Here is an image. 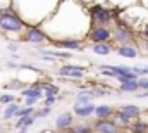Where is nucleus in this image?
<instances>
[{
  "label": "nucleus",
  "mask_w": 148,
  "mask_h": 133,
  "mask_svg": "<svg viewBox=\"0 0 148 133\" xmlns=\"http://www.w3.org/2000/svg\"><path fill=\"white\" fill-rule=\"evenodd\" d=\"M28 26L24 24V21L17 16V12H14L12 9H7V10H0V31L3 35H9V36H23L24 30Z\"/></svg>",
  "instance_id": "obj_1"
},
{
  "label": "nucleus",
  "mask_w": 148,
  "mask_h": 133,
  "mask_svg": "<svg viewBox=\"0 0 148 133\" xmlns=\"http://www.w3.org/2000/svg\"><path fill=\"white\" fill-rule=\"evenodd\" d=\"M88 16H90V23H91V28L93 26H110L112 23L115 21L114 16H112V10L100 5V3H95L88 9Z\"/></svg>",
  "instance_id": "obj_2"
},
{
  "label": "nucleus",
  "mask_w": 148,
  "mask_h": 133,
  "mask_svg": "<svg viewBox=\"0 0 148 133\" xmlns=\"http://www.w3.org/2000/svg\"><path fill=\"white\" fill-rule=\"evenodd\" d=\"M112 42L117 45H129L134 42V31L122 21H115L112 26Z\"/></svg>",
  "instance_id": "obj_3"
},
{
  "label": "nucleus",
  "mask_w": 148,
  "mask_h": 133,
  "mask_svg": "<svg viewBox=\"0 0 148 133\" xmlns=\"http://www.w3.org/2000/svg\"><path fill=\"white\" fill-rule=\"evenodd\" d=\"M86 40L91 43H110L112 42V28L110 26H93L86 35Z\"/></svg>",
  "instance_id": "obj_4"
},
{
  "label": "nucleus",
  "mask_w": 148,
  "mask_h": 133,
  "mask_svg": "<svg viewBox=\"0 0 148 133\" xmlns=\"http://www.w3.org/2000/svg\"><path fill=\"white\" fill-rule=\"evenodd\" d=\"M21 42H26V43H33V45H41V43H47L48 42V35L45 33L41 28L36 26H28L24 30V33L21 36Z\"/></svg>",
  "instance_id": "obj_5"
},
{
  "label": "nucleus",
  "mask_w": 148,
  "mask_h": 133,
  "mask_svg": "<svg viewBox=\"0 0 148 133\" xmlns=\"http://www.w3.org/2000/svg\"><path fill=\"white\" fill-rule=\"evenodd\" d=\"M88 67L81 66V64H62L57 69V74L62 78H73V80H81L84 78Z\"/></svg>",
  "instance_id": "obj_6"
},
{
  "label": "nucleus",
  "mask_w": 148,
  "mask_h": 133,
  "mask_svg": "<svg viewBox=\"0 0 148 133\" xmlns=\"http://www.w3.org/2000/svg\"><path fill=\"white\" fill-rule=\"evenodd\" d=\"M50 47H57L62 50H83L84 48V42L79 38H64V40H52Z\"/></svg>",
  "instance_id": "obj_7"
},
{
  "label": "nucleus",
  "mask_w": 148,
  "mask_h": 133,
  "mask_svg": "<svg viewBox=\"0 0 148 133\" xmlns=\"http://www.w3.org/2000/svg\"><path fill=\"white\" fill-rule=\"evenodd\" d=\"M95 133H122V130L110 119H95L91 123Z\"/></svg>",
  "instance_id": "obj_8"
},
{
  "label": "nucleus",
  "mask_w": 148,
  "mask_h": 133,
  "mask_svg": "<svg viewBox=\"0 0 148 133\" xmlns=\"http://www.w3.org/2000/svg\"><path fill=\"white\" fill-rule=\"evenodd\" d=\"M73 125H74V112H73V111H64V112H60V114L57 116L55 123H53L55 130H57V132H60V133L67 132Z\"/></svg>",
  "instance_id": "obj_9"
},
{
  "label": "nucleus",
  "mask_w": 148,
  "mask_h": 133,
  "mask_svg": "<svg viewBox=\"0 0 148 133\" xmlns=\"http://www.w3.org/2000/svg\"><path fill=\"white\" fill-rule=\"evenodd\" d=\"M95 104L91 102V104H86V105H79L77 102H74V105H73V112H74V116H77V118H90V116H93L95 114Z\"/></svg>",
  "instance_id": "obj_10"
},
{
  "label": "nucleus",
  "mask_w": 148,
  "mask_h": 133,
  "mask_svg": "<svg viewBox=\"0 0 148 133\" xmlns=\"http://www.w3.org/2000/svg\"><path fill=\"white\" fill-rule=\"evenodd\" d=\"M115 52H117V55H121V57H126V59H136L138 57V48L133 45V43H129V45H117L115 47Z\"/></svg>",
  "instance_id": "obj_11"
},
{
  "label": "nucleus",
  "mask_w": 148,
  "mask_h": 133,
  "mask_svg": "<svg viewBox=\"0 0 148 133\" xmlns=\"http://www.w3.org/2000/svg\"><path fill=\"white\" fill-rule=\"evenodd\" d=\"M112 121H114L121 130H129V128H131V123H133V119H129L121 109H115V112H114V116H112Z\"/></svg>",
  "instance_id": "obj_12"
},
{
  "label": "nucleus",
  "mask_w": 148,
  "mask_h": 133,
  "mask_svg": "<svg viewBox=\"0 0 148 133\" xmlns=\"http://www.w3.org/2000/svg\"><path fill=\"white\" fill-rule=\"evenodd\" d=\"M114 112H115V109L109 105V104H100V105H97L95 107V119H110L112 116H114Z\"/></svg>",
  "instance_id": "obj_13"
},
{
  "label": "nucleus",
  "mask_w": 148,
  "mask_h": 133,
  "mask_svg": "<svg viewBox=\"0 0 148 133\" xmlns=\"http://www.w3.org/2000/svg\"><path fill=\"white\" fill-rule=\"evenodd\" d=\"M19 94H21L23 99H40V100H43V90L38 88V87H35V85L24 87Z\"/></svg>",
  "instance_id": "obj_14"
},
{
  "label": "nucleus",
  "mask_w": 148,
  "mask_h": 133,
  "mask_svg": "<svg viewBox=\"0 0 148 133\" xmlns=\"http://www.w3.org/2000/svg\"><path fill=\"white\" fill-rule=\"evenodd\" d=\"M129 119H138V118H141V107H138L136 104H124V105H121L119 107Z\"/></svg>",
  "instance_id": "obj_15"
},
{
  "label": "nucleus",
  "mask_w": 148,
  "mask_h": 133,
  "mask_svg": "<svg viewBox=\"0 0 148 133\" xmlns=\"http://www.w3.org/2000/svg\"><path fill=\"white\" fill-rule=\"evenodd\" d=\"M112 50H114V47H112L110 43H91V52H93L95 55L105 57V55L110 54Z\"/></svg>",
  "instance_id": "obj_16"
},
{
  "label": "nucleus",
  "mask_w": 148,
  "mask_h": 133,
  "mask_svg": "<svg viewBox=\"0 0 148 133\" xmlns=\"http://www.w3.org/2000/svg\"><path fill=\"white\" fill-rule=\"evenodd\" d=\"M19 107H21V102H10V104H7L5 105V109L2 111V118L7 121V119H12V118H16V112L19 111Z\"/></svg>",
  "instance_id": "obj_17"
},
{
  "label": "nucleus",
  "mask_w": 148,
  "mask_h": 133,
  "mask_svg": "<svg viewBox=\"0 0 148 133\" xmlns=\"http://www.w3.org/2000/svg\"><path fill=\"white\" fill-rule=\"evenodd\" d=\"M66 133H95V132H93V126L84 121V123H74Z\"/></svg>",
  "instance_id": "obj_18"
},
{
  "label": "nucleus",
  "mask_w": 148,
  "mask_h": 133,
  "mask_svg": "<svg viewBox=\"0 0 148 133\" xmlns=\"http://www.w3.org/2000/svg\"><path fill=\"white\" fill-rule=\"evenodd\" d=\"M119 90L121 92H126V94H136L140 90V85H138V80H129V81H124L119 85Z\"/></svg>",
  "instance_id": "obj_19"
},
{
  "label": "nucleus",
  "mask_w": 148,
  "mask_h": 133,
  "mask_svg": "<svg viewBox=\"0 0 148 133\" xmlns=\"http://www.w3.org/2000/svg\"><path fill=\"white\" fill-rule=\"evenodd\" d=\"M36 116L35 114H31V116H24V118H19L17 119V123H14V128L16 130H19V128H23V126H28V128H31L35 123H36Z\"/></svg>",
  "instance_id": "obj_20"
},
{
  "label": "nucleus",
  "mask_w": 148,
  "mask_h": 133,
  "mask_svg": "<svg viewBox=\"0 0 148 133\" xmlns=\"http://www.w3.org/2000/svg\"><path fill=\"white\" fill-rule=\"evenodd\" d=\"M3 88L9 90V92H21V90L24 88V81H21L19 78H14V80H10L9 83H5Z\"/></svg>",
  "instance_id": "obj_21"
},
{
  "label": "nucleus",
  "mask_w": 148,
  "mask_h": 133,
  "mask_svg": "<svg viewBox=\"0 0 148 133\" xmlns=\"http://www.w3.org/2000/svg\"><path fill=\"white\" fill-rule=\"evenodd\" d=\"M129 130H134V132H141V133H148V121L138 118L131 123V128Z\"/></svg>",
  "instance_id": "obj_22"
},
{
  "label": "nucleus",
  "mask_w": 148,
  "mask_h": 133,
  "mask_svg": "<svg viewBox=\"0 0 148 133\" xmlns=\"http://www.w3.org/2000/svg\"><path fill=\"white\" fill-rule=\"evenodd\" d=\"M16 95L14 94H10V92H5V94H0V104H3V105H7V104H10V102H16Z\"/></svg>",
  "instance_id": "obj_23"
},
{
  "label": "nucleus",
  "mask_w": 148,
  "mask_h": 133,
  "mask_svg": "<svg viewBox=\"0 0 148 133\" xmlns=\"http://www.w3.org/2000/svg\"><path fill=\"white\" fill-rule=\"evenodd\" d=\"M50 112H52V107H47V105H43L41 109H40V107H36V111H35V116L40 119V118H47Z\"/></svg>",
  "instance_id": "obj_24"
},
{
  "label": "nucleus",
  "mask_w": 148,
  "mask_h": 133,
  "mask_svg": "<svg viewBox=\"0 0 148 133\" xmlns=\"http://www.w3.org/2000/svg\"><path fill=\"white\" fill-rule=\"evenodd\" d=\"M131 69H133V71H134L140 78H141V76H147V74H148V66H133Z\"/></svg>",
  "instance_id": "obj_25"
},
{
  "label": "nucleus",
  "mask_w": 148,
  "mask_h": 133,
  "mask_svg": "<svg viewBox=\"0 0 148 133\" xmlns=\"http://www.w3.org/2000/svg\"><path fill=\"white\" fill-rule=\"evenodd\" d=\"M57 100H60V99H59V95H52V97H45L41 102H43V105L52 107V105H55V102H57Z\"/></svg>",
  "instance_id": "obj_26"
},
{
  "label": "nucleus",
  "mask_w": 148,
  "mask_h": 133,
  "mask_svg": "<svg viewBox=\"0 0 148 133\" xmlns=\"http://www.w3.org/2000/svg\"><path fill=\"white\" fill-rule=\"evenodd\" d=\"M138 85H140V90H141V92H147L148 90V78L147 76L138 78Z\"/></svg>",
  "instance_id": "obj_27"
},
{
  "label": "nucleus",
  "mask_w": 148,
  "mask_h": 133,
  "mask_svg": "<svg viewBox=\"0 0 148 133\" xmlns=\"http://www.w3.org/2000/svg\"><path fill=\"white\" fill-rule=\"evenodd\" d=\"M41 100L40 99H23V105H28V107H36Z\"/></svg>",
  "instance_id": "obj_28"
},
{
  "label": "nucleus",
  "mask_w": 148,
  "mask_h": 133,
  "mask_svg": "<svg viewBox=\"0 0 148 133\" xmlns=\"http://www.w3.org/2000/svg\"><path fill=\"white\" fill-rule=\"evenodd\" d=\"M17 48H19V45H17L16 42H9V43H7V50H9V52L16 54V52H17Z\"/></svg>",
  "instance_id": "obj_29"
},
{
  "label": "nucleus",
  "mask_w": 148,
  "mask_h": 133,
  "mask_svg": "<svg viewBox=\"0 0 148 133\" xmlns=\"http://www.w3.org/2000/svg\"><path fill=\"white\" fill-rule=\"evenodd\" d=\"M5 66L10 67V69H19V64H16V62H12V61H7V62H5Z\"/></svg>",
  "instance_id": "obj_30"
},
{
  "label": "nucleus",
  "mask_w": 148,
  "mask_h": 133,
  "mask_svg": "<svg viewBox=\"0 0 148 133\" xmlns=\"http://www.w3.org/2000/svg\"><path fill=\"white\" fill-rule=\"evenodd\" d=\"M141 33H143V36L148 40V21L145 23V26H143V31H141Z\"/></svg>",
  "instance_id": "obj_31"
},
{
  "label": "nucleus",
  "mask_w": 148,
  "mask_h": 133,
  "mask_svg": "<svg viewBox=\"0 0 148 133\" xmlns=\"http://www.w3.org/2000/svg\"><path fill=\"white\" fill-rule=\"evenodd\" d=\"M136 97H140V99H148V90L147 92H141L140 95H136Z\"/></svg>",
  "instance_id": "obj_32"
},
{
  "label": "nucleus",
  "mask_w": 148,
  "mask_h": 133,
  "mask_svg": "<svg viewBox=\"0 0 148 133\" xmlns=\"http://www.w3.org/2000/svg\"><path fill=\"white\" fill-rule=\"evenodd\" d=\"M28 130H29L28 126H23V128H19V130H17V133H28Z\"/></svg>",
  "instance_id": "obj_33"
},
{
  "label": "nucleus",
  "mask_w": 148,
  "mask_h": 133,
  "mask_svg": "<svg viewBox=\"0 0 148 133\" xmlns=\"http://www.w3.org/2000/svg\"><path fill=\"white\" fill-rule=\"evenodd\" d=\"M127 133H141V132H134V130H129Z\"/></svg>",
  "instance_id": "obj_34"
},
{
  "label": "nucleus",
  "mask_w": 148,
  "mask_h": 133,
  "mask_svg": "<svg viewBox=\"0 0 148 133\" xmlns=\"http://www.w3.org/2000/svg\"><path fill=\"white\" fill-rule=\"evenodd\" d=\"M0 128H2V123H0Z\"/></svg>",
  "instance_id": "obj_35"
},
{
  "label": "nucleus",
  "mask_w": 148,
  "mask_h": 133,
  "mask_svg": "<svg viewBox=\"0 0 148 133\" xmlns=\"http://www.w3.org/2000/svg\"><path fill=\"white\" fill-rule=\"evenodd\" d=\"M41 133H45V132H41Z\"/></svg>",
  "instance_id": "obj_36"
}]
</instances>
